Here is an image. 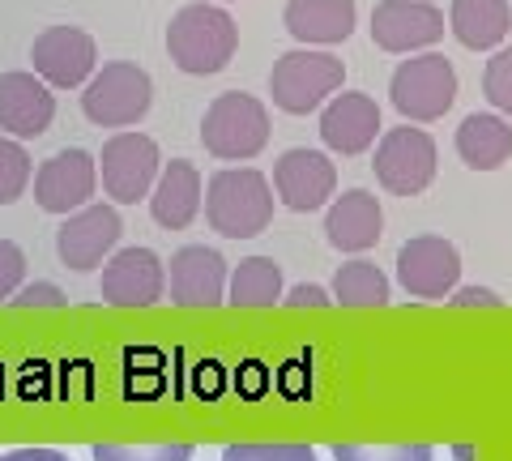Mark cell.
<instances>
[{
	"mask_svg": "<svg viewBox=\"0 0 512 461\" xmlns=\"http://www.w3.org/2000/svg\"><path fill=\"white\" fill-rule=\"evenodd\" d=\"M239 47V26L222 5H184L167 26V56L180 73L214 77L231 65Z\"/></svg>",
	"mask_w": 512,
	"mask_h": 461,
	"instance_id": "1",
	"label": "cell"
},
{
	"mask_svg": "<svg viewBox=\"0 0 512 461\" xmlns=\"http://www.w3.org/2000/svg\"><path fill=\"white\" fill-rule=\"evenodd\" d=\"M205 218L227 240H256L274 222V188L256 167H222L205 184Z\"/></svg>",
	"mask_w": 512,
	"mask_h": 461,
	"instance_id": "2",
	"label": "cell"
},
{
	"mask_svg": "<svg viewBox=\"0 0 512 461\" xmlns=\"http://www.w3.org/2000/svg\"><path fill=\"white\" fill-rule=\"evenodd\" d=\"M342 82H346L342 56L320 52V47H295V52L274 60L269 94H274V107H282L286 116H308V111L325 107L342 90Z\"/></svg>",
	"mask_w": 512,
	"mask_h": 461,
	"instance_id": "3",
	"label": "cell"
},
{
	"mask_svg": "<svg viewBox=\"0 0 512 461\" xmlns=\"http://www.w3.org/2000/svg\"><path fill=\"white\" fill-rule=\"evenodd\" d=\"M201 141L205 150L222 163H248L269 146V111L256 94L227 90L205 107L201 120Z\"/></svg>",
	"mask_w": 512,
	"mask_h": 461,
	"instance_id": "4",
	"label": "cell"
},
{
	"mask_svg": "<svg viewBox=\"0 0 512 461\" xmlns=\"http://www.w3.org/2000/svg\"><path fill=\"white\" fill-rule=\"evenodd\" d=\"M150 103H154V82L133 60H111V65H103L86 82V94H82L86 120L99 124V129H128V124L146 120Z\"/></svg>",
	"mask_w": 512,
	"mask_h": 461,
	"instance_id": "5",
	"label": "cell"
},
{
	"mask_svg": "<svg viewBox=\"0 0 512 461\" xmlns=\"http://www.w3.org/2000/svg\"><path fill=\"white\" fill-rule=\"evenodd\" d=\"M393 107L402 111L410 124H431L440 120L448 107L457 103V69L453 60L440 52H419L393 69Z\"/></svg>",
	"mask_w": 512,
	"mask_h": 461,
	"instance_id": "6",
	"label": "cell"
},
{
	"mask_svg": "<svg viewBox=\"0 0 512 461\" xmlns=\"http://www.w3.org/2000/svg\"><path fill=\"white\" fill-rule=\"evenodd\" d=\"M372 171L384 193L393 197H419L436 180V141H431L427 129H389L376 141V158Z\"/></svg>",
	"mask_w": 512,
	"mask_h": 461,
	"instance_id": "7",
	"label": "cell"
},
{
	"mask_svg": "<svg viewBox=\"0 0 512 461\" xmlns=\"http://www.w3.org/2000/svg\"><path fill=\"white\" fill-rule=\"evenodd\" d=\"M103 193L116 205H137L141 197L154 193L158 176H163V154H158L154 137L146 133H116L103 146Z\"/></svg>",
	"mask_w": 512,
	"mask_h": 461,
	"instance_id": "8",
	"label": "cell"
},
{
	"mask_svg": "<svg viewBox=\"0 0 512 461\" xmlns=\"http://www.w3.org/2000/svg\"><path fill=\"white\" fill-rule=\"evenodd\" d=\"M444 13L431 0H380L372 9V43L393 56H419L444 39Z\"/></svg>",
	"mask_w": 512,
	"mask_h": 461,
	"instance_id": "9",
	"label": "cell"
},
{
	"mask_svg": "<svg viewBox=\"0 0 512 461\" xmlns=\"http://www.w3.org/2000/svg\"><path fill=\"white\" fill-rule=\"evenodd\" d=\"M397 282L414 299H448L461 282V252L444 235H414L397 248Z\"/></svg>",
	"mask_w": 512,
	"mask_h": 461,
	"instance_id": "10",
	"label": "cell"
},
{
	"mask_svg": "<svg viewBox=\"0 0 512 461\" xmlns=\"http://www.w3.org/2000/svg\"><path fill=\"white\" fill-rule=\"evenodd\" d=\"M30 60H35V73L52 90H73L94 77L99 47H94V39L82 26H47L43 35L30 43Z\"/></svg>",
	"mask_w": 512,
	"mask_h": 461,
	"instance_id": "11",
	"label": "cell"
},
{
	"mask_svg": "<svg viewBox=\"0 0 512 461\" xmlns=\"http://www.w3.org/2000/svg\"><path fill=\"white\" fill-rule=\"evenodd\" d=\"M94 188H99V163L86 150H60L35 171V201L47 214L86 210Z\"/></svg>",
	"mask_w": 512,
	"mask_h": 461,
	"instance_id": "12",
	"label": "cell"
},
{
	"mask_svg": "<svg viewBox=\"0 0 512 461\" xmlns=\"http://www.w3.org/2000/svg\"><path fill=\"white\" fill-rule=\"evenodd\" d=\"M274 193L286 210L312 214L320 205H329V197L338 193V167L329 163L320 150H286L274 163Z\"/></svg>",
	"mask_w": 512,
	"mask_h": 461,
	"instance_id": "13",
	"label": "cell"
},
{
	"mask_svg": "<svg viewBox=\"0 0 512 461\" xmlns=\"http://www.w3.org/2000/svg\"><path fill=\"white\" fill-rule=\"evenodd\" d=\"M120 214L111 205H86L64 218V227L56 231V252L60 261L77 269V274H90L107 261V252L120 244Z\"/></svg>",
	"mask_w": 512,
	"mask_h": 461,
	"instance_id": "14",
	"label": "cell"
},
{
	"mask_svg": "<svg viewBox=\"0 0 512 461\" xmlns=\"http://www.w3.org/2000/svg\"><path fill=\"white\" fill-rule=\"evenodd\" d=\"M167 291V269L150 248H124L103 265L99 295L116 308H150Z\"/></svg>",
	"mask_w": 512,
	"mask_h": 461,
	"instance_id": "15",
	"label": "cell"
},
{
	"mask_svg": "<svg viewBox=\"0 0 512 461\" xmlns=\"http://www.w3.org/2000/svg\"><path fill=\"white\" fill-rule=\"evenodd\" d=\"M56 120V94L39 73H0V129L18 141L43 137Z\"/></svg>",
	"mask_w": 512,
	"mask_h": 461,
	"instance_id": "16",
	"label": "cell"
},
{
	"mask_svg": "<svg viewBox=\"0 0 512 461\" xmlns=\"http://www.w3.org/2000/svg\"><path fill=\"white\" fill-rule=\"evenodd\" d=\"M320 137L333 154H363L376 146L380 137V107L372 94H359V90H346V94H333L320 111Z\"/></svg>",
	"mask_w": 512,
	"mask_h": 461,
	"instance_id": "17",
	"label": "cell"
},
{
	"mask_svg": "<svg viewBox=\"0 0 512 461\" xmlns=\"http://www.w3.org/2000/svg\"><path fill=\"white\" fill-rule=\"evenodd\" d=\"M171 304L184 308H214L227 295V261L205 244H188L171 257Z\"/></svg>",
	"mask_w": 512,
	"mask_h": 461,
	"instance_id": "18",
	"label": "cell"
},
{
	"mask_svg": "<svg viewBox=\"0 0 512 461\" xmlns=\"http://www.w3.org/2000/svg\"><path fill=\"white\" fill-rule=\"evenodd\" d=\"M380 231H384V210H380L376 193H367V188H350V193L329 201L325 240L338 252H367V248H376Z\"/></svg>",
	"mask_w": 512,
	"mask_h": 461,
	"instance_id": "19",
	"label": "cell"
},
{
	"mask_svg": "<svg viewBox=\"0 0 512 461\" xmlns=\"http://www.w3.org/2000/svg\"><path fill=\"white\" fill-rule=\"evenodd\" d=\"M355 0H286L282 22L303 47H333L355 35Z\"/></svg>",
	"mask_w": 512,
	"mask_h": 461,
	"instance_id": "20",
	"label": "cell"
},
{
	"mask_svg": "<svg viewBox=\"0 0 512 461\" xmlns=\"http://www.w3.org/2000/svg\"><path fill=\"white\" fill-rule=\"evenodd\" d=\"M201 201H205L201 171L192 167L188 158H171L154 184V193H150V214H154L158 227L184 231L188 222L201 214Z\"/></svg>",
	"mask_w": 512,
	"mask_h": 461,
	"instance_id": "21",
	"label": "cell"
},
{
	"mask_svg": "<svg viewBox=\"0 0 512 461\" xmlns=\"http://www.w3.org/2000/svg\"><path fill=\"white\" fill-rule=\"evenodd\" d=\"M448 30L470 52H500V43L512 30V5L508 0H453Z\"/></svg>",
	"mask_w": 512,
	"mask_h": 461,
	"instance_id": "22",
	"label": "cell"
},
{
	"mask_svg": "<svg viewBox=\"0 0 512 461\" xmlns=\"http://www.w3.org/2000/svg\"><path fill=\"white\" fill-rule=\"evenodd\" d=\"M457 154L470 171H500L512 158V120L495 111H474L457 129Z\"/></svg>",
	"mask_w": 512,
	"mask_h": 461,
	"instance_id": "23",
	"label": "cell"
},
{
	"mask_svg": "<svg viewBox=\"0 0 512 461\" xmlns=\"http://www.w3.org/2000/svg\"><path fill=\"white\" fill-rule=\"evenodd\" d=\"M235 308H274L282 304V265L274 257H248L231 274Z\"/></svg>",
	"mask_w": 512,
	"mask_h": 461,
	"instance_id": "24",
	"label": "cell"
},
{
	"mask_svg": "<svg viewBox=\"0 0 512 461\" xmlns=\"http://www.w3.org/2000/svg\"><path fill=\"white\" fill-rule=\"evenodd\" d=\"M333 304L342 308H384L389 304V278L372 261H346L333 274Z\"/></svg>",
	"mask_w": 512,
	"mask_h": 461,
	"instance_id": "25",
	"label": "cell"
},
{
	"mask_svg": "<svg viewBox=\"0 0 512 461\" xmlns=\"http://www.w3.org/2000/svg\"><path fill=\"white\" fill-rule=\"evenodd\" d=\"M192 444L158 440V444H94V461H188Z\"/></svg>",
	"mask_w": 512,
	"mask_h": 461,
	"instance_id": "26",
	"label": "cell"
},
{
	"mask_svg": "<svg viewBox=\"0 0 512 461\" xmlns=\"http://www.w3.org/2000/svg\"><path fill=\"white\" fill-rule=\"evenodd\" d=\"M333 461H436L431 444H333Z\"/></svg>",
	"mask_w": 512,
	"mask_h": 461,
	"instance_id": "27",
	"label": "cell"
},
{
	"mask_svg": "<svg viewBox=\"0 0 512 461\" xmlns=\"http://www.w3.org/2000/svg\"><path fill=\"white\" fill-rule=\"evenodd\" d=\"M30 184V154L22 141L0 137V205H13Z\"/></svg>",
	"mask_w": 512,
	"mask_h": 461,
	"instance_id": "28",
	"label": "cell"
},
{
	"mask_svg": "<svg viewBox=\"0 0 512 461\" xmlns=\"http://www.w3.org/2000/svg\"><path fill=\"white\" fill-rule=\"evenodd\" d=\"M483 94L491 99L495 111H504V116L512 120V47H500L487 69H483Z\"/></svg>",
	"mask_w": 512,
	"mask_h": 461,
	"instance_id": "29",
	"label": "cell"
},
{
	"mask_svg": "<svg viewBox=\"0 0 512 461\" xmlns=\"http://www.w3.org/2000/svg\"><path fill=\"white\" fill-rule=\"evenodd\" d=\"M227 461H320L308 444H231Z\"/></svg>",
	"mask_w": 512,
	"mask_h": 461,
	"instance_id": "30",
	"label": "cell"
},
{
	"mask_svg": "<svg viewBox=\"0 0 512 461\" xmlns=\"http://www.w3.org/2000/svg\"><path fill=\"white\" fill-rule=\"evenodd\" d=\"M22 274H26V252L13 240H0V299L22 291Z\"/></svg>",
	"mask_w": 512,
	"mask_h": 461,
	"instance_id": "31",
	"label": "cell"
},
{
	"mask_svg": "<svg viewBox=\"0 0 512 461\" xmlns=\"http://www.w3.org/2000/svg\"><path fill=\"white\" fill-rule=\"evenodd\" d=\"M13 308H64L69 299H64V291L56 282H30V286H22L18 295L9 299Z\"/></svg>",
	"mask_w": 512,
	"mask_h": 461,
	"instance_id": "32",
	"label": "cell"
},
{
	"mask_svg": "<svg viewBox=\"0 0 512 461\" xmlns=\"http://www.w3.org/2000/svg\"><path fill=\"white\" fill-rule=\"evenodd\" d=\"M448 304L453 308H504V299L487 291V286H457V291L448 295Z\"/></svg>",
	"mask_w": 512,
	"mask_h": 461,
	"instance_id": "33",
	"label": "cell"
},
{
	"mask_svg": "<svg viewBox=\"0 0 512 461\" xmlns=\"http://www.w3.org/2000/svg\"><path fill=\"white\" fill-rule=\"evenodd\" d=\"M282 304H291V308H329L333 299H329L325 286H316V282H299V286H291V291H286Z\"/></svg>",
	"mask_w": 512,
	"mask_h": 461,
	"instance_id": "34",
	"label": "cell"
},
{
	"mask_svg": "<svg viewBox=\"0 0 512 461\" xmlns=\"http://www.w3.org/2000/svg\"><path fill=\"white\" fill-rule=\"evenodd\" d=\"M0 461H69L56 449H13V453H0Z\"/></svg>",
	"mask_w": 512,
	"mask_h": 461,
	"instance_id": "35",
	"label": "cell"
},
{
	"mask_svg": "<svg viewBox=\"0 0 512 461\" xmlns=\"http://www.w3.org/2000/svg\"><path fill=\"white\" fill-rule=\"evenodd\" d=\"M457 461H474V449H470V444H461V449H457Z\"/></svg>",
	"mask_w": 512,
	"mask_h": 461,
	"instance_id": "36",
	"label": "cell"
},
{
	"mask_svg": "<svg viewBox=\"0 0 512 461\" xmlns=\"http://www.w3.org/2000/svg\"><path fill=\"white\" fill-rule=\"evenodd\" d=\"M218 5H231V0H218Z\"/></svg>",
	"mask_w": 512,
	"mask_h": 461,
	"instance_id": "37",
	"label": "cell"
},
{
	"mask_svg": "<svg viewBox=\"0 0 512 461\" xmlns=\"http://www.w3.org/2000/svg\"><path fill=\"white\" fill-rule=\"evenodd\" d=\"M222 461H227V457H222Z\"/></svg>",
	"mask_w": 512,
	"mask_h": 461,
	"instance_id": "38",
	"label": "cell"
}]
</instances>
